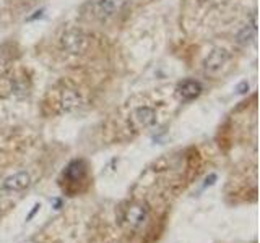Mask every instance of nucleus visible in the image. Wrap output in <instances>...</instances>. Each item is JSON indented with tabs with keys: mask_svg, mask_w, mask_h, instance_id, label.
Instances as JSON below:
<instances>
[{
	"mask_svg": "<svg viewBox=\"0 0 260 243\" xmlns=\"http://www.w3.org/2000/svg\"><path fill=\"white\" fill-rule=\"evenodd\" d=\"M156 124V110L150 105H140L130 115V125L135 130H145Z\"/></svg>",
	"mask_w": 260,
	"mask_h": 243,
	"instance_id": "obj_4",
	"label": "nucleus"
},
{
	"mask_svg": "<svg viewBox=\"0 0 260 243\" xmlns=\"http://www.w3.org/2000/svg\"><path fill=\"white\" fill-rule=\"evenodd\" d=\"M127 0H88L83 7V15L91 20H109L124 10Z\"/></svg>",
	"mask_w": 260,
	"mask_h": 243,
	"instance_id": "obj_1",
	"label": "nucleus"
},
{
	"mask_svg": "<svg viewBox=\"0 0 260 243\" xmlns=\"http://www.w3.org/2000/svg\"><path fill=\"white\" fill-rule=\"evenodd\" d=\"M81 105V96L75 89H65L60 96V109L63 112H72Z\"/></svg>",
	"mask_w": 260,
	"mask_h": 243,
	"instance_id": "obj_9",
	"label": "nucleus"
},
{
	"mask_svg": "<svg viewBox=\"0 0 260 243\" xmlns=\"http://www.w3.org/2000/svg\"><path fill=\"white\" fill-rule=\"evenodd\" d=\"M39 208H41L39 205H35V209H32V211H31V213H29V216L26 217V221H29V219H31L32 216H35V214L38 213V211H39Z\"/></svg>",
	"mask_w": 260,
	"mask_h": 243,
	"instance_id": "obj_11",
	"label": "nucleus"
},
{
	"mask_svg": "<svg viewBox=\"0 0 260 243\" xmlns=\"http://www.w3.org/2000/svg\"><path fill=\"white\" fill-rule=\"evenodd\" d=\"M230 60H231V54L223 47H216L203 60V71L210 76H216L228 67Z\"/></svg>",
	"mask_w": 260,
	"mask_h": 243,
	"instance_id": "obj_3",
	"label": "nucleus"
},
{
	"mask_svg": "<svg viewBox=\"0 0 260 243\" xmlns=\"http://www.w3.org/2000/svg\"><path fill=\"white\" fill-rule=\"evenodd\" d=\"M31 185V175L26 170L16 172L10 177H7L2 183V190L5 191H23L24 188H28Z\"/></svg>",
	"mask_w": 260,
	"mask_h": 243,
	"instance_id": "obj_6",
	"label": "nucleus"
},
{
	"mask_svg": "<svg viewBox=\"0 0 260 243\" xmlns=\"http://www.w3.org/2000/svg\"><path fill=\"white\" fill-rule=\"evenodd\" d=\"M60 206H62V199H54V208L60 209Z\"/></svg>",
	"mask_w": 260,
	"mask_h": 243,
	"instance_id": "obj_12",
	"label": "nucleus"
},
{
	"mask_svg": "<svg viewBox=\"0 0 260 243\" xmlns=\"http://www.w3.org/2000/svg\"><path fill=\"white\" fill-rule=\"evenodd\" d=\"M63 177L65 180H67V183H80L85 180L86 177V164L85 160H73L70 162V164L67 166V169H65L63 172Z\"/></svg>",
	"mask_w": 260,
	"mask_h": 243,
	"instance_id": "obj_7",
	"label": "nucleus"
},
{
	"mask_svg": "<svg viewBox=\"0 0 260 243\" xmlns=\"http://www.w3.org/2000/svg\"><path fill=\"white\" fill-rule=\"evenodd\" d=\"M148 219V206L145 202H132L124 213V221L130 227H140Z\"/></svg>",
	"mask_w": 260,
	"mask_h": 243,
	"instance_id": "obj_5",
	"label": "nucleus"
},
{
	"mask_svg": "<svg viewBox=\"0 0 260 243\" xmlns=\"http://www.w3.org/2000/svg\"><path fill=\"white\" fill-rule=\"evenodd\" d=\"M177 93L184 101H192L202 93V85L195 79H185L177 86Z\"/></svg>",
	"mask_w": 260,
	"mask_h": 243,
	"instance_id": "obj_8",
	"label": "nucleus"
},
{
	"mask_svg": "<svg viewBox=\"0 0 260 243\" xmlns=\"http://www.w3.org/2000/svg\"><path fill=\"white\" fill-rule=\"evenodd\" d=\"M60 44L65 52H69L72 55H80L88 49L89 37L81 29H69L62 34Z\"/></svg>",
	"mask_w": 260,
	"mask_h": 243,
	"instance_id": "obj_2",
	"label": "nucleus"
},
{
	"mask_svg": "<svg viewBox=\"0 0 260 243\" xmlns=\"http://www.w3.org/2000/svg\"><path fill=\"white\" fill-rule=\"evenodd\" d=\"M255 34H257V20H255V15L252 16V21L247 23L246 26H244L239 34H238V44L241 46H247L249 43L255 39Z\"/></svg>",
	"mask_w": 260,
	"mask_h": 243,
	"instance_id": "obj_10",
	"label": "nucleus"
}]
</instances>
